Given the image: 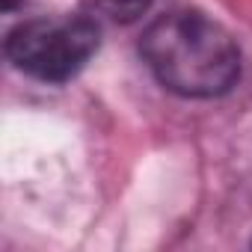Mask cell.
<instances>
[{
  "label": "cell",
  "mask_w": 252,
  "mask_h": 252,
  "mask_svg": "<svg viewBox=\"0 0 252 252\" xmlns=\"http://www.w3.org/2000/svg\"><path fill=\"white\" fill-rule=\"evenodd\" d=\"M152 74L184 98H217L240 77V48L231 33L196 9H172L149 24L140 42Z\"/></svg>",
  "instance_id": "cell-1"
},
{
  "label": "cell",
  "mask_w": 252,
  "mask_h": 252,
  "mask_svg": "<svg viewBox=\"0 0 252 252\" xmlns=\"http://www.w3.org/2000/svg\"><path fill=\"white\" fill-rule=\"evenodd\" d=\"M101 33L92 18H33L9 30L6 57L15 63V68L36 80L65 83L95 57Z\"/></svg>",
  "instance_id": "cell-2"
}]
</instances>
